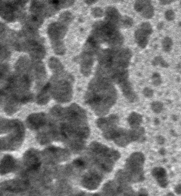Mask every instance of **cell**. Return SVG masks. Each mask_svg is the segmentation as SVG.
Instances as JSON below:
<instances>
[{
  "instance_id": "cell-1",
  "label": "cell",
  "mask_w": 181,
  "mask_h": 196,
  "mask_svg": "<svg viewBox=\"0 0 181 196\" xmlns=\"http://www.w3.org/2000/svg\"><path fill=\"white\" fill-rule=\"evenodd\" d=\"M144 162V156L141 153H136L131 156L128 162L131 178L134 181H140L144 179L143 166Z\"/></svg>"
},
{
  "instance_id": "cell-2",
  "label": "cell",
  "mask_w": 181,
  "mask_h": 196,
  "mask_svg": "<svg viewBox=\"0 0 181 196\" xmlns=\"http://www.w3.org/2000/svg\"><path fill=\"white\" fill-rule=\"evenodd\" d=\"M134 8L142 16L147 19L152 18L154 14V6L149 1H138L135 2Z\"/></svg>"
},
{
  "instance_id": "cell-3",
  "label": "cell",
  "mask_w": 181,
  "mask_h": 196,
  "mask_svg": "<svg viewBox=\"0 0 181 196\" xmlns=\"http://www.w3.org/2000/svg\"><path fill=\"white\" fill-rule=\"evenodd\" d=\"M121 17L118 11L115 7H108L106 10L105 21L117 28L120 25Z\"/></svg>"
},
{
  "instance_id": "cell-4",
  "label": "cell",
  "mask_w": 181,
  "mask_h": 196,
  "mask_svg": "<svg viewBox=\"0 0 181 196\" xmlns=\"http://www.w3.org/2000/svg\"><path fill=\"white\" fill-rule=\"evenodd\" d=\"M101 182V179L98 175L95 174H89L86 175L82 180L84 187L89 190L96 189Z\"/></svg>"
},
{
  "instance_id": "cell-5",
  "label": "cell",
  "mask_w": 181,
  "mask_h": 196,
  "mask_svg": "<svg viewBox=\"0 0 181 196\" xmlns=\"http://www.w3.org/2000/svg\"><path fill=\"white\" fill-rule=\"evenodd\" d=\"M152 33L140 27L136 31L135 37L138 46L141 48H145L149 41V37Z\"/></svg>"
},
{
  "instance_id": "cell-6",
  "label": "cell",
  "mask_w": 181,
  "mask_h": 196,
  "mask_svg": "<svg viewBox=\"0 0 181 196\" xmlns=\"http://www.w3.org/2000/svg\"><path fill=\"white\" fill-rule=\"evenodd\" d=\"M82 58L81 71L82 74L87 76L90 75L94 64L93 54L85 52L82 55Z\"/></svg>"
},
{
  "instance_id": "cell-7",
  "label": "cell",
  "mask_w": 181,
  "mask_h": 196,
  "mask_svg": "<svg viewBox=\"0 0 181 196\" xmlns=\"http://www.w3.org/2000/svg\"><path fill=\"white\" fill-rule=\"evenodd\" d=\"M66 31L65 28L60 24L51 25L48 29V33L50 37L54 40H58L64 37Z\"/></svg>"
},
{
  "instance_id": "cell-8",
  "label": "cell",
  "mask_w": 181,
  "mask_h": 196,
  "mask_svg": "<svg viewBox=\"0 0 181 196\" xmlns=\"http://www.w3.org/2000/svg\"><path fill=\"white\" fill-rule=\"evenodd\" d=\"M153 176L156 179L160 187H166L168 185L167 173L166 170L162 168L157 167L153 169Z\"/></svg>"
},
{
  "instance_id": "cell-9",
  "label": "cell",
  "mask_w": 181,
  "mask_h": 196,
  "mask_svg": "<svg viewBox=\"0 0 181 196\" xmlns=\"http://www.w3.org/2000/svg\"><path fill=\"white\" fill-rule=\"evenodd\" d=\"M14 165L13 158L10 156H6L1 161V173H7L13 169Z\"/></svg>"
},
{
  "instance_id": "cell-10",
  "label": "cell",
  "mask_w": 181,
  "mask_h": 196,
  "mask_svg": "<svg viewBox=\"0 0 181 196\" xmlns=\"http://www.w3.org/2000/svg\"><path fill=\"white\" fill-rule=\"evenodd\" d=\"M43 115H34L30 116L29 119V122H30L34 128H37L44 123Z\"/></svg>"
},
{
  "instance_id": "cell-11",
  "label": "cell",
  "mask_w": 181,
  "mask_h": 196,
  "mask_svg": "<svg viewBox=\"0 0 181 196\" xmlns=\"http://www.w3.org/2000/svg\"><path fill=\"white\" fill-rule=\"evenodd\" d=\"M30 50L31 54L36 57H40L43 54V48L36 42L30 43Z\"/></svg>"
},
{
  "instance_id": "cell-12",
  "label": "cell",
  "mask_w": 181,
  "mask_h": 196,
  "mask_svg": "<svg viewBox=\"0 0 181 196\" xmlns=\"http://www.w3.org/2000/svg\"><path fill=\"white\" fill-rule=\"evenodd\" d=\"M173 43L172 39L169 37H165L162 42L163 49L166 52H170L172 50Z\"/></svg>"
},
{
  "instance_id": "cell-13",
  "label": "cell",
  "mask_w": 181,
  "mask_h": 196,
  "mask_svg": "<svg viewBox=\"0 0 181 196\" xmlns=\"http://www.w3.org/2000/svg\"><path fill=\"white\" fill-rule=\"evenodd\" d=\"M133 24V21L130 17L125 16L121 17L120 21V25L122 27L129 28L132 26Z\"/></svg>"
},
{
  "instance_id": "cell-14",
  "label": "cell",
  "mask_w": 181,
  "mask_h": 196,
  "mask_svg": "<svg viewBox=\"0 0 181 196\" xmlns=\"http://www.w3.org/2000/svg\"><path fill=\"white\" fill-rule=\"evenodd\" d=\"M160 64V65L163 67L167 68L168 67V65L166 62L163 59L160 57H157L155 58L153 61V65H156Z\"/></svg>"
},
{
  "instance_id": "cell-15",
  "label": "cell",
  "mask_w": 181,
  "mask_h": 196,
  "mask_svg": "<svg viewBox=\"0 0 181 196\" xmlns=\"http://www.w3.org/2000/svg\"><path fill=\"white\" fill-rule=\"evenodd\" d=\"M92 14L94 17L99 18L103 17L104 13L101 8L99 7H96L92 10Z\"/></svg>"
},
{
  "instance_id": "cell-16",
  "label": "cell",
  "mask_w": 181,
  "mask_h": 196,
  "mask_svg": "<svg viewBox=\"0 0 181 196\" xmlns=\"http://www.w3.org/2000/svg\"><path fill=\"white\" fill-rule=\"evenodd\" d=\"M54 49L55 50L56 53H57L58 54H62L65 52V48L64 46H63L62 44L60 43L55 45Z\"/></svg>"
},
{
  "instance_id": "cell-17",
  "label": "cell",
  "mask_w": 181,
  "mask_h": 196,
  "mask_svg": "<svg viewBox=\"0 0 181 196\" xmlns=\"http://www.w3.org/2000/svg\"><path fill=\"white\" fill-rule=\"evenodd\" d=\"M166 19L168 21H172L175 19V14L172 10L167 11L165 14Z\"/></svg>"
},
{
  "instance_id": "cell-18",
  "label": "cell",
  "mask_w": 181,
  "mask_h": 196,
  "mask_svg": "<svg viewBox=\"0 0 181 196\" xmlns=\"http://www.w3.org/2000/svg\"><path fill=\"white\" fill-rule=\"evenodd\" d=\"M153 79L154 83L156 84V85H158L161 82L160 75L159 74H154L153 76Z\"/></svg>"
},
{
  "instance_id": "cell-19",
  "label": "cell",
  "mask_w": 181,
  "mask_h": 196,
  "mask_svg": "<svg viewBox=\"0 0 181 196\" xmlns=\"http://www.w3.org/2000/svg\"><path fill=\"white\" fill-rule=\"evenodd\" d=\"M74 165L77 167H82L85 165V163L82 160L80 159H76L73 162Z\"/></svg>"
},
{
  "instance_id": "cell-20",
  "label": "cell",
  "mask_w": 181,
  "mask_h": 196,
  "mask_svg": "<svg viewBox=\"0 0 181 196\" xmlns=\"http://www.w3.org/2000/svg\"><path fill=\"white\" fill-rule=\"evenodd\" d=\"M138 196H148L147 193L145 190H141L138 193Z\"/></svg>"
},
{
  "instance_id": "cell-21",
  "label": "cell",
  "mask_w": 181,
  "mask_h": 196,
  "mask_svg": "<svg viewBox=\"0 0 181 196\" xmlns=\"http://www.w3.org/2000/svg\"><path fill=\"white\" fill-rule=\"evenodd\" d=\"M160 3L161 4L163 5H166L167 4H169L171 2H172V1H160Z\"/></svg>"
},
{
  "instance_id": "cell-22",
  "label": "cell",
  "mask_w": 181,
  "mask_h": 196,
  "mask_svg": "<svg viewBox=\"0 0 181 196\" xmlns=\"http://www.w3.org/2000/svg\"><path fill=\"white\" fill-rule=\"evenodd\" d=\"M97 2V1H86L85 2L86 3H87V4L91 5L93 4V3H94Z\"/></svg>"
},
{
  "instance_id": "cell-23",
  "label": "cell",
  "mask_w": 181,
  "mask_h": 196,
  "mask_svg": "<svg viewBox=\"0 0 181 196\" xmlns=\"http://www.w3.org/2000/svg\"><path fill=\"white\" fill-rule=\"evenodd\" d=\"M176 190L177 191V193L181 194V185L178 186L177 188H176Z\"/></svg>"
},
{
  "instance_id": "cell-24",
  "label": "cell",
  "mask_w": 181,
  "mask_h": 196,
  "mask_svg": "<svg viewBox=\"0 0 181 196\" xmlns=\"http://www.w3.org/2000/svg\"><path fill=\"white\" fill-rule=\"evenodd\" d=\"M167 196H175L174 195H173V194H172V193H169V194Z\"/></svg>"
}]
</instances>
